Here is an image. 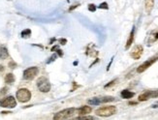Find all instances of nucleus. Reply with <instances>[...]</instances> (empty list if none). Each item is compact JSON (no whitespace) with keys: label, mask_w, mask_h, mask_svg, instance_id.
<instances>
[{"label":"nucleus","mask_w":158,"mask_h":120,"mask_svg":"<svg viewBox=\"0 0 158 120\" xmlns=\"http://www.w3.org/2000/svg\"><path fill=\"white\" fill-rule=\"evenodd\" d=\"M116 114V108L114 106H107V107H102L96 110V114L102 117L112 116Z\"/></svg>","instance_id":"nucleus-1"},{"label":"nucleus","mask_w":158,"mask_h":120,"mask_svg":"<svg viewBox=\"0 0 158 120\" xmlns=\"http://www.w3.org/2000/svg\"><path fill=\"white\" fill-rule=\"evenodd\" d=\"M77 112V109H74V108H71V109H66V110H63L54 115L53 119L56 120H62V119H67V118H70L72 117Z\"/></svg>","instance_id":"nucleus-2"},{"label":"nucleus","mask_w":158,"mask_h":120,"mask_svg":"<svg viewBox=\"0 0 158 120\" xmlns=\"http://www.w3.org/2000/svg\"><path fill=\"white\" fill-rule=\"evenodd\" d=\"M37 86H38V89L41 91V92H44V93L49 92V91L51 90V83H50L49 80L45 77H39L38 81H37Z\"/></svg>","instance_id":"nucleus-3"},{"label":"nucleus","mask_w":158,"mask_h":120,"mask_svg":"<svg viewBox=\"0 0 158 120\" xmlns=\"http://www.w3.org/2000/svg\"><path fill=\"white\" fill-rule=\"evenodd\" d=\"M17 98L20 103H26L30 100L31 92L26 88H20L17 92Z\"/></svg>","instance_id":"nucleus-4"},{"label":"nucleus","mask_w":158,"mask_h":120,"mask_svg":"<svg viewBox=\"0 0 158 120\" xmlns=\"http://www.w3.org/2000/svg\"><path fill=\"white\" fill-rule=\"evenodd\" d=\"M17 106L16 99L13 96H8L3 98L1 101H0V107L2 108H7V109H13Z\"/></svg>","instance_id":"nucleus-5"},{"label":"nucleus","mask_w":158,"mask_h":120,"mask_svg":"<svg viewBox=\"0 0 158 120\" xmlns=\"http://www.w3.org/2000/svg\"><path fill=\"white\" fill-rule=\"evenodd\" d=\"M114 101V98L112 96H107V97H95L92 98L90 100H88V104L96 106V105H100L102 103H109V102H113Z\"/></svg>","instance_id":"nucleus-6"},{"label":"nucleus","mask_w":158,"mask_h":120,"mask_svg":"<svg viewBox=\"0 0 158 120\" xmlns=\"http://www.w3.org/2000/svg\"><path fill=\"white\" fill-rule=\"evenodd\" d=\"M157 60H158V55L153 56V57H152V58H149L148 60L145 61V62L143 63V64H141L138 68H137V72H138V73H143V72H145L147 69H148L152 64H154V63H155Z\"/></svg>","instance_id":"nucleus-7"},{"label":"nucleus","mask_w":158,"mask_h":120,"mask_svg":"<svg viewBox=\"0 0 158 120\" xmlns=\"http://www.w3.org/2000/svg\"><path fill=\"white\" fill-rule=\"evenodd\" d=\"M38 73H39V70L37 67H30L28 69H26L23 72V79L26 81H31L36 77Z\"/></svg>","instance_id":"nucleus-8"},{"label":"nucleus","mask_w":158,"mask_h":120,"mask_svg":"<svg viewBox=\"0 0 158 120\" xmlns=\"http://www.w3.org/2000/svg\"><path fill=\"white\" fill-rule=\"evenodd\" d=\"M157 97H158V89L157 90H148L139 96V101L143 102V101L148 100V99L157 98Z\"/></svg>","instance_id":"nucleus-9"},{"label":"nucleus","mask_w":158,"mask_h":120,"mask_svg":"<svg viewBox=\"0 0 158 120\" xmlns=\"http://www.w3.org/2000/svg\"><path fill=\"white\" fill-rule=\"evenodd\" d=\"M143 46L141 45H137L133 48L131 53H130V55H131V57L135 60H138L141 58V56L143 55Z\"/></svg>","instance_id":"nucleus-10"},{"label":"nucleus","mask_w":158,"mask_h":120,"mask_svg":"<svg viewBox=\"0 0 158 120\" xmlns=\"http://www.w3.org/2000/svg\"><path fill=\"white\" fill-rule=\"evenodd\" d=\"M91 108L90 107H88V106H84V107H81L80 109L77 110V112L79 114L81 115H85V114H90L91 112Z\"/></svg>","instance_id":"nucleus-11"},{"label":"nucleus","mask_w":158,"mask_h":120,"mask_svg":"<svg viewBox=\"0 0 158 120\" xmlns=\"http://www.w3.org/2000/svg\"><path fill=\"white\" fill-rule=\"evenodd\" d=\"M154 6V0H145V9L148 14H150Z\"/></svg>","instance_id":"nucleus-12"},{"label":"nucleus","mask_w":158,"mask_h":120,"mask_svg":"<svg viewBox=\"0 0 158 120\" xmlns=\"http://www.w3.org/2000/svg\"><path fill=\"white\" fill-rule=\"evenodd\" d=\"M134 34H135V27H133L131 33H130V35H129V38L127 40V43H126V46H125V48L126 49H128L130 47H131L133 41H134Z\"/></svg>","instance_id":"nucleus-13"},{"label":"nucleus","mask_w":158,"mask_h":120,"mask_svg":"<svg viewBox=\"0 0 158 120\" xmlns=\"http://www.w3.org/2000/svg\"><path fill=\"white\" fill-rule=\"evenodd\" d=\"M9 56V52L7 51V48L4 47H0V59L3 60L6 59Z\"/></svg>","instance_id":"nucleus-14"},{"label":"nucleus","mask_w":158,"mask_h":120,"mask_svg":"<svg viewBox=\"0 0 158 120\" xmlns=\"http://www.w3.org/2000/svg\"><path fill=\"white\" fill-rule=\"evenodd\" d=\"M134 95H135L134 92H131V91H129V90H127V89L123 90L122 92H121V97H122L123 99H130V98H133Z\"/></svg>","instance_id":"nucleus-15"},{"label":"nucleus","mask_w":158,"mask_h":120,"mask_svg":"<svg viewBox=\"0 0 158 120\" xmlns=\"http://www.w3.org/2000/svg\"><path fill=\"white\" fill-rule=\"evenodd\" d=\"M15 81V77H14L13 74H7L6 77H5V82L8 83V84H11Z\"/></svg>","instance_id":"nucleus-16"},{"label":"nucleus","mask_w":158,"mask_h":120,"mask_svg":"<svg viewBox=\"0 0 158 120\" xmlns=\"http://www.w3.org/2000/svg\"><path fill=\"white\" fill-rule=\"evenodd\" d=\"M30 34H31V30H30V29H25V30H23V31L22 32V36H23V38H25V37H29V36H30Z\"/></svg>","instance_id":"nucleus-17"},{"label":"nucleus","mask_w":158,"mask_h":120,"mask_svg":"<svg viewBox=\"0 0 158 120\" xmlns=\"http://www.w3.org/2000/svg\"><path fill=\"white\" fill-rule=\"evenodd\" d=\"M76 119H82V120H91V119H94V117H92V116H84V115H81V116H79V117H77Z\"/></svg>","instance_id":"nucleus-18"},{"label":"nucleus","mask_w":158,"mask_h":120,"mask_svg":"<svg viewBox=\"0 0 158 120\" xmlns=\"http://www.w3.org/2000/svg\"><path fill=\"white\" fill-rule=\"evenodd\" d=\"M99 8H100V9H106V10H108V9H109V6H108L107 2H103V3L100 4Z\"/></svg>","instance_id":"nucleus-19"},{"label":"nucleus","mask_w":158,"mask_h":120,"mask_svg":"<svg viewBox=\"0 0 158 120\" xmlns=\"http://www.w3.org/2000/svg\"><path fill=\"white\" fill-rule=\"evenodd\" d=\"M88 10L91 11V12H95L96 11V6L94 4H89L88 6Z\"/></svg>","instance_id":"nucleus-20"},{"label":"nucleus","mask_w":158,"mask_h":120,"mask_svg":"<svg viewBox=\"0 0 158 120\" xmlns=\"http://www.w3.org/2000/svg\"><path fill=\"white\" fill-rule=\"evenodd\" d=\"M118 81V80H114V81H112L110 83H108V84H106L105 85V88H107V87H110V86H112V85H114V84Z\"/></svg>","instance_id":"nucleus-21"},{"label":"nucleus","mask_w":158,"mask_h":120,"mask_svg":"<svg viewBox=\"0 0 158 120\" xmlns=\"http://www.w3.org/2000/svg\"><path fill=\"white\" fill-rule=\"evenodd\" d=\"M56 57H57V55H56V54H53V55H52V57H51V60L48 61V63H51V61H53Z\"/></svg>","instance_id":"nucleus-22"},{"label":"nucleus","mask_w":158,"mask_h":120,"mask_svg":"<svg viewBox=\"0 0 158 120\" xmlns=\"http://www.w3.org/2000/svg\"><path fill=\"white\" fill-rule=\"evenodd\" d=\"M66 42H67V41H66L65 39H61V40H60V43H61V45H65Z\"/></svg>","instance_id":"nucleus-23"},{"label":"nucleus","mask_w":158,"mask_h":120,"mask_svg":"<svg viewBox=\"0 0 158 120\" xmlns=\"http://www.w3.org/2000/svg\"><path fill=\"white\" fill-rule=\"evenodd\" d=\"M152 108H153V109H156V108H158V101H157L155 104H153V105H152Z\"/></svg>","instance_id":"nucleus-24"},{"label":"nucleus","mask_w":158,"mask_h":120,"mask_svg":"<svg viewBox=\"0 0 158 120\" xmlns=\"http://www.w3.org/2000/svg\"><path fill=\"white\" fill-rule=\"evenodd\" d=\"M136 104H137L136 102H130L129 103V105H136Z\"/></svg>","instance_id":"nucleus-25"},{"label":"nucleus","mask_w":158,"mask_h":120,"mask_svg":"<svg viewBox=\"0 0 158 120\" xmlns=\"http://www.w3.org/2000/svg\"><path fill=\"white\" fill-rule=\"evenodd\" d=\"M156 39H158V32L155 34V40H156Z\"/></svg>","instance_id":"nucleus-26"},{"label":"nucleus","mask_w":158,"mask_h":120,"mask_svg":"<svg viewBox=\"0 0 158 120\" xmlns=\"http://www.w3.org/2000/svg\"><path fill=\"white\" fill-rule=\"evenodd\" d=\"M3 69H4L3 66H0V71H3Z\"/></svg>","instance_id":"nucleus-27"}]
</instances>
